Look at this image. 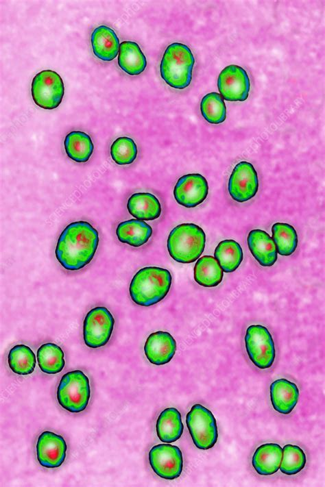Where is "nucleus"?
Returning <instances> with one entry per match:
<instances>
[{"instance_id": "412c9836", "label": "nucleus", "mask_w": 325, "mask_h": 487, "mask_svg": "<svg viewBox=\"0 0 325 487\" xmlns=\"http://www.w3.org/2000/svg\"><path fill=\"white\" fill-rule=\"evenodd\" d=\"M116 234L121 242L139 247L147 242L152 235V228L143 221L132 218L121 222Z\"/></svg>"}, {"instance_id": "4468645a", "label": "nucleus", "mask_w": 325, "mask_h": 487, "mask_svg": "<svg viewBox=\"0 0 325 487\" xmlns=\"http://www.w3.org/2000/svg\"><path fill=\"white\" fill-rule=\"evenodd\" d=\"M67 448L65 440L62 436L51 431H45L37 440V460L45 468H58L65 460Z\"/></svg>"}, {"instance_id": "a878e982", "label": "nucleus", "mask_w": 325, "mask_h": 487, "mask_svg": "<svg viewBox=\"0 0 325 487\" xmlns=\"http://www.w3.org/2000/svg\"><path fill=\"white\" fill-rule=\"evenodd\" d=\"M36 359L42 372L49 375L61 372L65 365L64 353L62 349L53 342L42 345L38 349Z\"/></svg>"}, {"instance_id": "20e7f679", "label": "nucleus", "mask_w": 325, "mask_h": 487, "mask_svg": "<svg viewBox=\"0 0 325 487\" xmlns=\"http://www.w3.org/2000/svg\"><path fill=\"white\" fill-rule=\"evenodd\" d=\"M206 244L204 230L194 223H182L175 227L167 239V249L176 262L192 263L202 254Z\"/></svg>"}, {"instance_id": "f03ea898", "label": "nucleus", "mask_w": 325, "mask_h": 487, "mask_svg": "<svg viewBox=\"0 0 325 487\" xmlns=\"http://www.w3.org/2000/svg\"><path fill=\"white\" fill-rule=\"evenodd\" d=\"M171 275L165 269L146 266L132 277L129 292L132 300L141 306H151L162 301L171 285Z\"/></svg>"}, {"instance_id": "ddd939ff", "label": "nucleus", "mask_w": 325, "mask_h": 487, "mask_svg": "<svg viewBox=\"0 0 325 487\" xmlns=\"http://www.w3.org/2000/svg\"><path fill=\"white\" fill-rule=\"evenodd\" d=\"M208 192V182L200 173H189L180 177L173 188V196L177 203L189 208L201 204L206 199Z\"/></svg>"}, {"instance_id": "f8f14e48", "label": "nucleus", "mask_w": 325, "mask_h": 487, "mask_svg": "<svg viewBox=\"0 0 325 487\" xmlns=\"http://www.w3.org/2000/svg\"><path fill=\"white\" fill-rule=\"evenodd\" d=\"M258 188V176L254 166L247 161L237 164L228 184V190L232 199L239 203L248 201L256 195Z\"/></svg>"}, {"instance_id": "39448f33", "label": "nucleus", "mask_w": 325, "mask_h": 487, "mask_svg": "<svg viewBox=\"0 0 325 487\" xmlns=\"http://www.w3.org/2000/svg\"><path fill=\"white\" fill-rule=\"evenodd\" d=\"M91 388L88 377L80 370L66 373L57 388L60 405L71 413L84 411L88 405Z\"/></svg>"}, {"instance_id": "f257e3e1", "label": "nucleus", "mask_w": 325, "mask_h": 487, "mask_svg": "<svg viewBox=\"0 0 325 487\" xmlns=\"http://www.w3.org/2000/svg\"><path fill=\"white\" fill-rule=\"evenodd\" d=\"M98 243V232L88 222H72L66 226L58 239L56 259L66 270L78 271L91 262Z\"/></svg>"}, {"instance_id": "b1692460", "label": "nucleus", "mask_w": 325, "mask_h": 487, "mask_svg": "<svg viewBox=\"0 0 325 487\" xmlns=\"http://www.w3.org/2000/svg\"><path fill=\"white\" fill-rule=\"evenodd\" d=\"M64 147L67 156L78 163L87 162L94 149L91 137L81 131L69 133L64 138Z\"/></svg>"}, {"instance_id": "7ed1b4c3", "label": "nucleus", "mask_w": 325, "mask_h": 487, "mask_svg": "<svg viewBox=\"0 0 325 487\" xmlns=\"http://www.w3.org/2000/svg\"><path fill=\"white\" fill-rule=\"evenodd\" d=\"M194 64L192 51L186 45L171 43L162 55L160 65V76L170 87L184 89L191 82Z\"/></svg>"}, {"instance_id": "c756f323", "label": "nucleus", "mask_w": 325, "mask_h": 487, "mask_svg": "<svg viewBox=\"0 0 325 487\" xmlns=\"http://www.w3.org/2000/svg\"><path fill=\"white\" fill-rule=\"evenodd\" d=\"M200 111L204 118L211 124L221 123L226 118V108L224 99L216 92L204 96L200 103Z\"/></svg>"}, {"instance_id": "f3484780", "label": "nucleus", "mask_w": 325, "mask_h": 487, "mask_svg": "<svg viewBox=\"0 0 325 487\" xmlns=\"http://www.w3.org/2000/svg\"><path fill=\"white\" fill-rule=\"evenodd\" d=\"M269 390L274 409L282 414L291 413L299 398L296 384L286 379H278L271 384Z\"/></svg>"}, {"instance_id": "5701e85b", "label": "nucleus", "mask_w": 325, "mask_h": 487, "mask_svg": "<svg viewBox=\"0 0 325 487\" xmlns=\"http://www.w3.org/2000/svg\"><path fill=\"white\" fill-rule=\"evenodd\" d=\"M118 65L130 75H138L144 71L146 58L136 42L123 41L120 44Z\"/></svg>"}, {"instance_id": "c85d7f7f", "label": "nucleus", "mask_w": 325, "mask_h": 487, "mask_svg": "<svg viewBox=\"0 0 325 487\" xmlns=\"http://www.w3.org/2000/svg\"><path fill=\"white\" fill-rule=\"evenodd\" d=\"M272 239L277 252L284 256L291 255L298 246V236L293 226L285 223H276L272 227Z\"/></svg>"}, {"instance_id": "cd10ccee", "label": "nucleus", "mask_w": 325, "mask_h": 487, "mask_svg": "<svg viewBox=\"0 0 325 487\" xmlns=\"http://www.w3.org/2000/svg\"><path fill=\"white\" fill-rule=\"evenodd\" d=\"M8 363L13 373L19 375H27L34 371L36 355L28 346L16 345L12 347L8 353Z\"/></svg>"}, {"instance_id": "aec40b11", "label": "nucleus", "mask_w": 325, "mask_h": 487, "mask_svg": "<svg viewBox=\"0 0 325 487\" xmlns=\"http://www.w3.org/2000/svg\"><path fill=\"white\" fill-rule=\"evenodd\" d=\"M127 208L135 218L141 221H153L161 214V205L156 196L149 192H137L128 200Z\"/></svg>"}, {"instance_id": "7c9ffc66", "label": "nucleus", "mask_w": 325, "mask_h": 487, "mask_svg": "<svg viewBox=\"0 0 325 487\" xmlns=\"http://www.w3.org/2000/svg\"><path fill=\"white\" fill-rule=\"evenodd\" d=\"M306 462V455L300 447L286 445L282 449L279 469L287 475H296L304 469Z\"/></svg>"}, {"instance_id": "2eb2a0df", "label": "nucleus", "mask_w": 325, "mask_h": 487, "mask_svg": "<svg viewBox=\"0 0 325 487\" xmlns=\"http://www.w3.org/2000/svg\"><path fill=\"white\" fill-rule=\"evenodd\" d=\"M176 342L168 332L158 331L147 337L144 352L148 361L154 365H163L169 362L175 355Z\"/></svg>"}, {"instance_id": "1a4fd4ad", "label": "nucleus", "mask_w": 325, "mask_h": 487, "mask_svg": "<svg viewBox=\"0 0 325 487\" xmlns=\"http://www.w3.org/2000/svg\"><path fill=\"white\" fill-rule=\"evenodd\" d=\"M115 325V319L105 307L91 309L86 315L83 323V338L89 348L97 349L109 341Z\"/></svg>"}, {"instance_id": "bb28decb", "label": "nucleus", "mask_w": 325, "mask_h": 487, "mask_svg": "<svg viewBox=\"0 0 325 487\" xmlns=\"http://www.w3.org/2000/svg\"><path fill=\"white\" fill-rule=\"evenodd\" d=\"M214 256L226 273L234 271L241 264L243 257L241 247L232 239L221 241L215 249Z\"/></svg>"}, {"instance_id": "393cba45", "label": "nucleus", "mask_w": 325, "mask_h": 487, "mask_svg": "<svg viewBox=\"0 0 325 487\" xmlns=\"http://www.w3.org/2000/svg\"><path fill=\"white\" fill-rule=\"evenodd\" d=\"M223 275V270L214 257L204 255L197 260L194 279L199 285L206 288L215 287L221 282Z\"/></svg>"}, {"instance_id": "6e6552de", "label": "nucleus", "mask_w": 325, "mask_h": 487, "mask_svg": "<svg viewBox=\"0 0 325 487\" xmlns=\"http://www.w3.org/2000/svg\"><path fill=\"white\" fill-rule=\"evenodd\" d=\"M244 340L252 363L260 369L271 367L275 359V347L269 330L261 325H252L248 327Z\"/></svg>"}, {"instance_id": "423d86ee", "label": "nucleus", "mask_w": 325, "mask_h": 487, "mask_svg": "<svg viewBox=\"0 0 325 487\" xmlns=\"http://www.w3.org/2000/svg\"><path fill=\"white\" fill-rule=\"evenodd\" d=\"M186 424L197 448L207 450L214 447L218 438L217 425L208 408L199 403L193 405L186 414Z\"/></svg>"}, {"instance_id": "a211bd4d", "label": "nucleus", "mask_w": 325, "mask_h": 487, "mask_svg": "<svg viewBox=\"0 0 325 487\" xmlns=\"http://www.w3.org/2000/svg\"><path fill=\"white\" fill-rule=\"evenodd\" d=\"M94 55L104 61L115 59L119 51V40L115 31L106 25L95 28L91 38Z\"/></svg>"}, {"instance_id": "0eeeda50", "label": "nucleus", "mask_w": 325, "mask_h": 487, "mask_svg": "<svg viewBox=\"0 0 325 487\" xmlns=\"http://www.w3.org/2000/svg\"><path fill=\"white\" fill-rule=\"evenodd\" d=\"M31 93L35 104L40 108L55 109L60 104L64 94L63 81L56 71H42L32 79Z\"/></svg>"}, {"instance_id": "dca6fc26", "label": "nucleus", "mask_w": 325, "mask_h": 487, "mask_svg": "<svg viewBox=\"0 0 325 487\" xmlns=\"http://www.w3.org/2000/svg\"><path fill=\"white\" fill-rule=\"evenodd\" d=\"M249 249L262 266H272L277 260V250L270 236L263 230L253 229L247 238Z\"/></svg>"}, {"instance_id": "9b49d317", "label": "nucleus", "mask_w": 325, "mask_h": 487, "mask_svg": "<svg viewBox=\"0 0 325 487\" xmlns=\"http://www.w3.org/2000/svg\"><path fill=\"white\" fill-rule=\"evenodd\" d=\"M217 87L223 99L228 101H244L249 95L250 81L246 71L236 64L226 66L219 73Z\"/></svg>"}, {"instance_id": "9d476101", "label": "nucleus", "mask_w": 325, "mask_h": 487, "mask_svg": "<svg viewBox=\"0 0 325 487\" xmlns=\"http://www.w3.org/2000/svg\"><path fill=\"white\" fill-rule=\"evenodd\" d=\"M149 462L154 472L165 479L180 477L183 469L182 454L178 447L158 444L149 451Z\"/></svg>"}, {"instance_id": "4be33fe9", "label": "nucleus", "mask_w": 325, "mask_h": 487, "mask_svg": "<svg viewBox=\"0 0 325 487\" xmlns=\"http://www.w3.org/2000/svg\"><path fill=\"white\" fill-rule=\"evenodd\" d=\"M184 426L180 412L175 408H167L159 414L156 430L159 440L171 443L178 440L183 433Z\"/></svg>"}, {"instance_id": "6ab92c4d", "label": "nucleus", "mask_w": 325, "mask_h": 487, "mask_svg": "<svg viewBox=\"0 0 325 487\" xmlns=\"http://www.w3.org/2000/svg\"><path fill=\"white\" fill-rule=\"evenodd\" d=\"M282 449L275 443L259 446L254 453L252 464L261 475H271L278 471L282 460Z\"/></svg>"}, {"instance_id": "2f4dec72", "label": "nucleus", "mask_w": 325, "mask_h": 487, "mask_svg": "<svg viewBox=\"0 0 325 487\" xmlns=\"http://www.w3.org/2000/svg\"><path fill=\"white\" fill-rule=\"evenodd\" d=\"M110 155L112 160L119 165L132 164L137 155L136 145L129 137H119L111 145Z\"/></svg>"}]
</instances>
